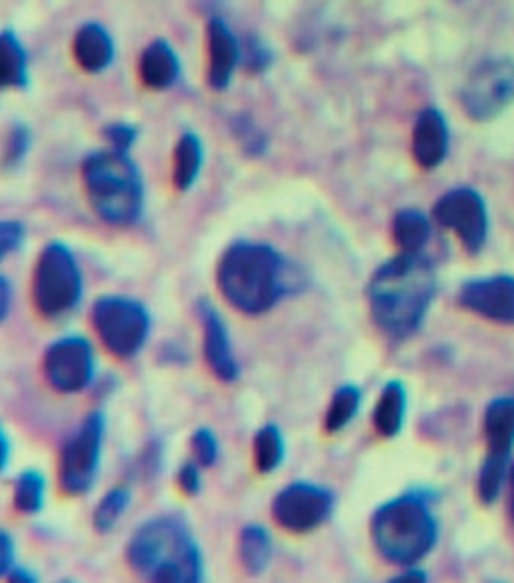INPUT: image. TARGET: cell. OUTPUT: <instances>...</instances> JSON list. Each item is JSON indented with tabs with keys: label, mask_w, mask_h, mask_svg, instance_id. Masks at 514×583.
Listing matches in <instances>:
<instances>
[{
	"label": "cell",
	"mask_w": 514,
	"mask_h": 583,
	"mask_svg": "<svg viewBox=\"0 0 514 583\" xmlns=\"http://www.w3.org/2000/svg\"><path fill=\"white\" fill-rule=\"evenodd\" d=\"M32 147V130L23 121H14L8 134V144H6V167H17L26 160Z\"/></svg>",
	"instance_id": "obj_30"
},
{
	"label": "cell",
	"mask_w": 514,
	"mask_h": 583,
	"mask_svg": "<svg viewBox=\"0 0 514 583\" xmlns=\"http://www.w3.org/2000/svg\"><path fill=\"white\" fill-rule=\"evenodd\" d=\"M130 570L153 583H201L205 561L196 537L182 517L158 515L139 524L125 547Z\"/></svg>",
	"instance_id": "obj_3"
},
{
	"label": "cell",
	"mask_w": 514,
	"mask_h": 583,
	"mask_svg": "<svg viewBox=\"0 0 514 583\" xmlns=\"http://www.w3.org/2000/svg\"><path fill=\"white\" fill-rule=\"evenodd\" d=\"M433 217L453 231L470 253H481L490 235V214L485 199L474 188H455L440 197Z\"/></svg>",
	"instance_id": "obj_13"
},
{
	"label": "cell",
	"mask_w": 514,
	"mask_h": 583,
	"mask_svg": "<svg viewBox=\"0 0 514 583\" xmlns=\"http://www.w3.org/2000/svg\"><path fill=\"white\" fill-rule=\"evenodd\" d=\"M103 134L105 140L112 149L117 151H123V153H130V149L134 147L137 138H139V130L137 125L132 123H125V121H114V123H108L103 128Z\"/></svg>",
	"instance_id": "obj_33"
},
{
	"label": "cell",
	"mask_w": 514,
	"mask_h": 583,
	"mask_svg": "<svg viewBox=\"0 0 514 583\" xmlns=\"http://www.w3.org/2000/svg\"><path fill=\"white\" fill-rule=\"evenodd\" d=\"M232 132H235L240 147L244 149V153L249 158H260L266 153V149H269L266 132L260 125H255L251 117H246V114L235 117V121H232Z\"/></svg>",
	"instance_id": "obj_29"
},
{
	"label": "cell",
	"mask_w": 514,
	"mask_h": 583,
	"mask_svg": "<svg viewBox=\"0 0 514 583\" xmlns=\"http://www.w3.org/2000/svg\"><path fill=\"white\" fill-rule=\"evenodd\" d=\"M17 567V552H14V537L10 531L0 533V572L8 576Z\"/></svg>",
	"instance_id": "obj_36"
},
{
	"label": "cell",
	"mask_w": 514,
	"mask_h": 583,
	"mask_svg": "<svg viewBox=\"0 0 514 583\" xmlns=\"http://www.w3.org/2000/svg\"><path fill=\"white\" fill-rule=\"evenodd\" d=\"M483 431L487 440V456L478 472V500L485 506L498 502L505 476L510 474L514 450V394L496 396L487 403Z\"/></svg>",
	"instance_id": "obj_8"
},
{
	"label": "cell",
	"mask_w": 514,
	"mask_h": 583,
	"mask_svg": "<svg viewBox=\"0 0 514 583\" xmlns=\"http://www.w3.org/2000/svg\"><path fill=\"white\" fill-rule=\"evenodd\" d=\"M43 376L62 394L87 390L97 376V353L87 338L62 335L43 353Z\"/></svg>",
	"instance_id": "obj_12"
},
{
	"label": "cell",
	"mask_w": 514,
	"mask_h": 583,
	"mask_svg": "<svg viewBox=\"0 0 514 583\" xmlns=\"http://www.w3.org/2000/svg\"><path fill=\"white\" fill-rule=\"evenodd\" d=\"M0 444H3V456H0V470H8L10 465V433L3 429L0 431Z\"/></svg>",
	"instance_id": "obj_40"
},
{
	"label": "cell",
	"mask_w": 514,
	"mask_h": 583,
	"mask_svg": "<svg viewBox=\"0 0 514 583\" xmlns=\"http://www.w3.org/2000/svg\"><path fill=\"white\" fill-rule=\"evenodd\" d=\"M8 579H10L12 583H37V574L30 572V570L23 567V565H17V567L8 574Z\"/></svg>",
	"instance_id": "obj_38"
},
{
	"label": "cell",
	"mask_w": 514,
	"mask_h": 583,
	"mask_svg": "<svg viewBox=\"0 0 514 583\" xmlns=\"http://www.w3.org/2000/svg\"><path fill=\"white\" fill-rule=\"evenodd\" d=\"M203 162H205L203 140L194 130H184L173 149V171H171L173 188L178 192H190L199 181Z\"/></svg>",
	"instance_id": "obj_20"
},
{
	"label": "cell",
	"mask_w": 514,
	"mask_h": 583,
	"mask_svg": "<svg viewBox=\"0 0 514 583\" xmlns=\"http://www.w3.org/2000/svg\"><path fill=\"white\" fill-rule=\"evenodd\" d=\"M208 84L214 92H225L242 62V47L223 19L208 23Z\"/></svg>",
	"instance_id": "obj_16"
},
{
	"label": "cell",
	"mask_w": 514,
	"mask_h": 583,
	"mask_svg": "<svg viewBox=\"0 0 514 583\" xmlns=\"http://www.w3.org/2000/svg\"><path fill=\"white\" fill-rule=\"evenodd\" d=\"M426 579H429V574L424 570H419V565H410V567H405V572L394 576V581H426Z\"/></svg>",
	"instance_id": "obj_39"
},
{
	"label": "cell",
	"mask_w": 514,
	"mask_h": 583,
	"mask_svg": "<svg viewBox=\"0 0 514 583\" xmlns=\"http://www.w3.org/2000/svg\"><path fill=\"white\" fill-rule=\"evenodd\" d=\"M82 299V274L73 251L53 240L37 258L32 277V301L41 318L58 320L69 315Z\"/></svg>",
	"instance_id": "obj_6"
},
{
	"label": "cell",
	"mask_w": 514,
	"mask_h": 583,
	"mask_svg": "<svg viewBox=\"0 0 514 583\" xmlns=\"http://www.w3.org/2000/svg\"><path fill=\"white\" fill-rule=\"evenodd\" d=\"M178 485L180 490L184 492L187 497H196L201 487H203V479H201V465L196 461H184L180 468H178Z\"/></svg>",
	"instance_id": "obj_34"
},
{
	"label": "cell",
	"mask_w": 514,
	"mask_h": 583,
	"mask_svg": "<svg viewBox=\"0 0 514 583\" xmlns=\"http://www.w3.org/2000/svg\"><path fill=\"white\" fill-rule=\"evenodd\" d=\"M460 103L474 121H492L514 103V60H483L466 78Z\"/></svg>",
	"instance_id": "obj_10"
},
{
	"label": "cell",
	"mask_w": 514,
	"mask_h": 583,
	"mask_svg": "<svg viewBox=\"0 0 514 583\" xmlns=\"http://www.w3.org/2000/svg\"><path fill=\"white\" fill-rule=\"evenodd\" d=\"M242 62H244V67L249 71L260 73V71H264L271 64V53H269V49L264 47L262 41L251 37L246 41V49H242Z\"/></svg>",
	"instance_id": "obj_35"
},
{
	"label": "cell",
	"mask_w": 514,
	"mask_h": 583,
	"mask_svg": "<svg viewBox=\"0 0 514 583\" xmlns=\"http://www.w3.org/2000/svg\"><path fill=\"white\" fill-rule=\"evenodd\" d=\"M196 315L203 326V355L210 372L221 381V383H235L240 381V363L232 351L230 333L219 315V310L212 305L210 299L201 296L196 301Z\"/></svg>",
	"instance_id": "obj_15"
},
{
	"label": "cell",
	"mask_w": 514,
	"mask_h": 583,
	"mask_svg": "<svg viewBox=\"0 0 514 583\" xmlns=\"http://www.w3.org/2000/svg\"><path fill=\"white\" fill-rule=\"evenodd\" d=\"M335 495L331 487L310 481H294L278 492L271 502V515L280 529L303 535L331 520Z\"/></svg>",
	"instance_id": "obj_11"
},
{
	"label": "cell",
	"mask_w": 514,
	"mask_h": 583,
	"mask_svg": "<svg viewBox=\"0 0 514 583\" xmlns=\"http://www.w3.org/2000/svg\"><path fill=\"white\" fill-rule=\"evenodd\" d=\"M132 502V492L128 485H114L105 492V497L99 502L97 511H93V529L99 533H110L117 522L123 517V513L128 511Z\"/></svg>",
	"instance_id": "obj_28"
},
{
	"label": "cell",
	"mask_w": 514,
	"mask_h": 583,
	"mask_svg": "<svg viewBox=\"0 0 514 583\" xmlns=\"http://www.w3.org/2000/svg\"><path fill=\"white\" fill-rule=\"evenodd\" d=\"M82 183L91 210L114 229H128L142 219L144 183L130 153L93 151L82 162Z\"/></svg>",
	"instance_id": "obj_5"
},
{
	"label": "cell",
	"mask_w": 514,
	"mask_h": 583,
	"mask_svg": "<svg viewBox=\"0 0 514 583\" xmlns=\"http://www.w3.org/2000/svg\"><path fill=\"white\" fill-rule=\"evenodd\" d=\"M273 554V543H271V533L262 524H246L240 533V561L244 570L253 576L262 574Z\"/></svg>",
	"instance_id": "obj_24"
},
{
	"label": "cell",
	"mask_w": 514,
	"mask_h": 583,
	"mask_svg": "<svg viewBox=\"0 0 514 583\" xmlns=\"http://www.w3.org/2000/svg\"><path fill=\"white\" fill-rule=\"evenodd\" d=\"M437 294L435 264L424 253H401L383 262L366 285L371 320L392 342L424 326Z\"/></svg>",
	"instance_id": "obj_1"
},
{
	"label": "cell",
	"mask_w": 514,
	"mask_h": 583,
	"mask_svg": "<svg viewBox=\"0 0 514 583\" xmlns=\"http://www.w3.org/2000/svg\"><path fill=\"white\" fill-rule=\"evenodd\" d=\"M440 537L431 492L407 490L381 504L371 515V541L392 565L410 567L424 561Z\"/></svg>",
	"instance_id": "obj_4"
},
{
	"label": "cell",
	"mask_w": 514,
	"mask_h": 583,
	"mask_svg": "<svg viewBox=\"0 0 514 583\" xmlns=\"http://www.w3.org/2000/svg\"><path fill=\"white\" fill-rule=\"evenodd\" d=\"M362 403V390L353 383H344L333 392V399L329 403V411H325L323 418V429L325 433H340L344 431L355 413L360 411Z\"/></svg>",
	"instance_id": "obj_26"
},
{
	"label": "cell",
	"mask_w": 514,
	"mask_h": 583,
	"mask_svg": "<svg viewBox=\"0 0 514 583\" xmlns=\"http://www.w3.org/2000/svg\"><path fill=\"white\" fill-rule=\"evenodd\" d=\"M510 513L514 517V461L510 463Z\"/></svg>",
	"instance_id": "obj_41"
},
{
	"label": "cell",
	"mask_w": 514,
	"mask_h": 583,
	"mask_svg": "<svg viewBox=\"0 0 514 583\" xmlns=\"http://www.w3.org/2000/svg\"><path fill=\"white\" fill-rule=\"evenodd\" d=\"M0 292H3V303H0V318H3V322H6L10 318L12 299H14V285L8 277H0Z\"/></svg>",
	"instance_id": "obj_37"
},
{
	"label": "cell",
	"mask_w": 514,
	"mask_h": 583,
	"mask_svg": "<svg viewBox=\"0 0 514 583\" xmlns=\"http://www.w3.org/2000/svg\"><path fill=\"white\" fill-rule=\"evenodd\" d=\"M91 324L103 346L128 361L144 349L151 335V312L144 303L121 294H103L91 305Z\"/></svg>",
	"instance_id": "obj_7"
},
{
	"label": "cell",
	"mask_w": 514,
	"mask_h": 583,
	"mask_svg": "<svg viewBox=\"0 0 514 583\" xmlns=\"http://www.w3.org/2000/svg\"><path fill=\"white\" fill-rule=\"evenodd\" d=\"M105 438V413L91 411L62 446L60 487L67 495H84L97 483Z\"/></svg>",
	"instance_id": "obj_9"
},
{
	"label": "cell",
	"mask_w": 514,
	"mask_h": 583,
	"mask_svg": "<svg viewBox=\"0 0 514 583\" xmlns=\"http://www.w3.org/2000/svg\"><path fill=\"white\" fill-rule=\"evenodd\" d=\"M73 58L87 73H101L114 60V39L101 23H84L73 39Z\"/></svg>",
	"instance_id": "obj_18"
},
{
	"label": "cell",
	"mask_w": 514,
	"mask_h": 583,
	"mask_svg": "<svg viewBox=\"0 0 514 583\" xmlns=\"http://www.w3.org/2000/svg\"><path fill=\"white\" fill-rule=\"evenodd\" d=\"M192 452H194V461L201 468H214L216 465L221 450H219V440L210 426H199L192 433Z\"/></svg>",
	"instance_id": "obj_31"
},
{
	"label": "cell",
	"mask_w": 514,
	"mask_h": 583,
	"mask_svg": "<svg viewBox=\"0 0 514 583\" xmlns=\"http://www.w3.org/2000/svg\"><path fill=\"white\" fill-rule=\"evenodd\" d=\"M292 277L288 258L264 242H232L216 264L221 296L244 315H262L283 301Z\"/></svg>",
	"instance_id": "obj_2"
},
{
	"label": "cell",
	"mask_w": 514,
	"mask_h": 583,
	"mask_svg": "<svg viewBox=\"0 0 514 583\" xmlns=\"http://www.w3.org/2000/svg\"><path fill=\"white\" fill-rule=\"evenodd\" d=\"M253 459L260 474L275 472L285 461V438L275 424H264L258 429L253 440Z\"/></svg>",
	"instance_id": "obj_25"
},
{
	"label": "cell",
	"mask_w": 514,
	"mask_h": 583,
	"mask_svg": "<svg viewBox=\"0 0 514 583\" xmlns=\"http://www.w3.org/2000/svg\"><path fill=\"white\" fill-rule=\"evenodd\" d=\"M431 219L416 208H403L394 214L392 238L401 253H424L431 240Z\"/></svg>",
	"instance_id": "obj_22"
},
{
	"label": "cell",
	"mask_w": 514,
	"mask_h": 583,
	"mask_svg": "<svg viewBox=\"0 0 514 583\" xmlns=\"http://www.w3.org/2000/svg\"><path fill=\"white\" fill-rule=\"evenodd\" d=\"M139 76H142V82L153 89V92H164V89L178 82L180 60L167 39L149 43L147 51L142 53V60H139Z\"/></svg>",
	"instance_id": "obj_19"
},
{
	"label": "cell",
	"mask_w": 514,
	"mask_h": 583,
	"mask_svg": "<svg viewBox=\"0 0 514 583\" xmlns=\"http://www.w3.org/2000/svg\"><path fill=\"white\" fill-rule=\"evenodd\" d=\"M449 153V123L437 108L419 112L412 130V155L416 164L431 171L437 169Z\"/></svg>",
	"instance_id": "obj_17"
},
{
	"label": "cell",
	"mask_w": 514,
	"mask_h": 583,
	"mask_svg": "<svg viewBox=\"0 0 514 583\" xmlns=\"http://www.w3.org/2000/svg\"><path fill=\"white\" fill-rule=\"evenodd\" d=\"M26 242V223L19 219H3L0 223V255L10 258L21 251Z\"/></svg>",
	"instance_id": "obj_32"
},
{
	"label": "cell",
	"mask_w": 514,
	"mask_h": 583,
	"mask_svg": "<svg viewBox=\"0 0 514 583\" xmlns=\"http://www.w3.org/2000/svg\"><path fill=\"white\" fill-rule=\"evenodd\" d=\"M457 303L483 320L514 324V277L498 274L466 281L460 288Z\"/></svg>",
	"instance_id": "obj_14"
},
{
	"label": "cell",
	"mask_w": 514,
	"mask_h": 583,
	"mask_svg": "<svg viewBox=\"0 0 514 583\" xmlns=\"http://www.w3.org/2000/svg\"><path fill=\"white\" fill-rule=\"evenodd\" d=\"M407 413V390L403 381H387L373 406V429L383 438H396L403 431Z\"/></svg>",
	"instance_id": "obj_21"
},
{
	"label": "cell",
	"mask_w": 514,
	"mask_h": 583,
	"mask_svg": "<svg viewBox=\"0 0 514 583\" xmlns=\"http://www.w3.org/2000/svg\"><path fill=\"white\" fill-rule=\"evenodd\" d=\"M46 500V476L39 470H23L14 481V506L21 515H37Z\"/></svg>",
	"instance_id": "obj_27"
},
{
	"label": "cell",
	"mask_w": 514,
	"mask_h": 583,
	"mask_svg": "<svg viewBox=\"0 0 514 583\" xmlns=\"http://www.w3.org/2000/svg\"><path fill=\"white\" fill-rule=\"evenodd\" d=\"M0 82L6 89H26L28 78V53L12 28L0 34Z\"/></svg>",
	"instance_id": "obj_23"
}]
</instances>
